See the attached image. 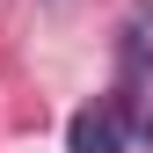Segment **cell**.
<instances>
[{
    "instance_id": "6da1fadb",
    "label": "cell",
    "mask_w": 153,
    "mask_h": 153,
    "mask_svg": "<svg viewBox=\"0 0 153 153\" xmlns=\"http://www.w3.org/2000/svg\"><path fill=\"white\" fill-rule=\"evenodd\" d=\"M109 102L131 124V139H153V36L139 22L117 36V88H109Z\"/></svg>"
},
{
    "instance_id": "7a4b0ae2",
    "label": "cell",
    "mask_w": 153,
    "mask_h": 153,
    "mask_svg": "<svg viewBox=\"0 0 153 153\" xmlns=\"http://www.w3.org/2000/svg\"><path fill=\"white\" fill-rule=\"evenodd\" d=\"M124 146H131V124L117 117V102H109V95L66 117V153H124Z\"/></svg>"
}]
</instances>
